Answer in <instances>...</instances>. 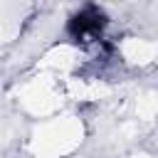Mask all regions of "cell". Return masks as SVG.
Wrapping results in <instances>:
<instances>
[{"instance_id": "cell-1", "label": "cell", "mask_w": 158, "mask_h": 158, "mask_svg": "<svg viewBox=\"0 0 158 158\" xmlns=\"http://www.w3.org/2000/svg\"><path fill=\"white\" fill-rule=\"evenodd\" d=\"M106 27V15L101 7L96 5H84L77 15H72V20L67 22V32L84 44H99L101 42V32Z\"/></svg>"}]
</instances>
